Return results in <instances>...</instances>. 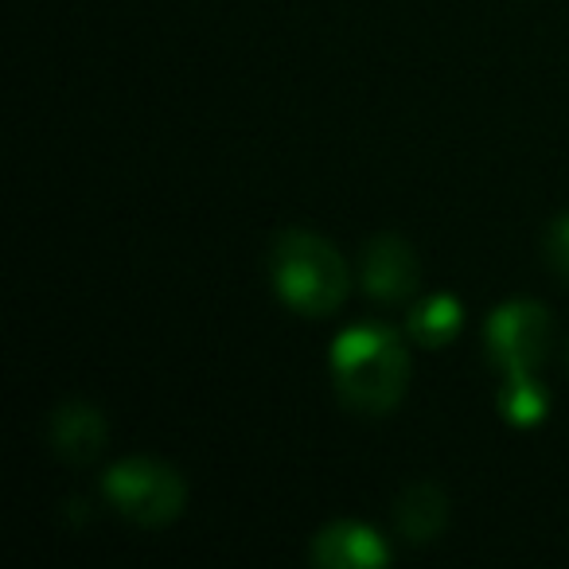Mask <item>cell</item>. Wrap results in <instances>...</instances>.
<instances>
[{
    "mask_svg": "<svg viewBox=\"0 0 569 569\" xmlns=\"http://www.w3.org/2000/svg\"><path fill=\"white\" fill-rule=\"evenodd\" d=\"M332 382L348 410L363 418H387L410 387V351L387 325L343 328L332 340Z\"/></svg>",
    "mask_w": 569,
    "mask_h": 569,
    "instance_id": "obj_1",
    "label": "cell"
},
{
    "mask_svg": "<svg viewBox=\"0 0 569 569\" xmlns=\"http://www.w3.org/2000/svg\"><path fill=\"white\" fill-rule=\"evenodd\" d=\"M449 522V499L433 480H413L395 503V530L402 542L426 546Z\"/></svg>",
    "mask_w": 569,
    "mask_h": 569,
    "instance_id": "obj_8",
    "label": "cell"
},
{
    "mask_svg": "<svg viewBox=\"0 0 569 569\" xmlns=\"http://www.w3.org/2000/svg\"><path fill=\"white\" fill-rule=\"evenodd\" d=\"M553 320L550 309L538 301H507L483 325V348L499 375L538 371L550 356Z\"/></svg>",
    "mask_w": 569,
    "mask_h": 569,
    "instance_id": "obj_4",
    "label": "cell"
},
{
    "mask_svg": "<svg viewBox=\"0 0 569 569\" xmlns=\"http://www.w3.org/2000/svg\"><path fill=\"white\" fill-rule=\"evenodd\" d=\"M266 269L277 301L284 309H293L297 317L325 320L348 301V266H343L340 250L328 238L312 234V230L289 227L281 234H273Z\"/></svg>",
    "mask_w": 569,
    "mask_h": 569,
    "instance_id": "obj_2",
    "label": "cell"
},
{
    "mask_svg": "<svg viewBox=\"0 0 569 569\" xmlns=\"http://www.w3.org/2000/svg\"><path fill=\"white\" fill-rule=\"evenodd\" d=\"M496 406H499V418L515 429H535L546 421L550 413V390L538 382V371H527V375H503L499 382V395H496Z\"/></svg>",
    "mask_w": 569,
    "mask_h": 569,
    "instance_id": "obj_10",
    "label": "cell"
},
{
    "mask_svg": "<svg viewBox=\"0 0 569 569\" xmlns=\"http://www.w3.org/2000/svg\"><path fill=\"white\" fill-rule=\"evenodd\" d=\"M546 266L553 269V277L569 284V214L550 222L546 230Z\"/></svg>",
    "mask_w": 569,
    "mask_h": 569,
    "instance_id": "obj_11",
    "label": "cell"
},
{
    "mask_svg": "<svg viewBox=\"0 0 569 569\" xmlns=\"http://www.w3.org/2000/svg\"><path fill=\"white\" fill-rule=\"evenodd\" d=\"M359 284L379 305H406L421 289V261L398 234H375L359 253Z\"/></svg>",
    "mask_w": 569,
    "mask_h": 569,
    "instance_id": "obj_5",
    "label": "cell"
},
{
    "mask_svg": "<svg viewBox=\"0 0 569 569\" xmlns=\"http://www.w3.org/2000/svg\"><path fill=\"white\" fill-rule=\"evenodd\" d=\"M460 328H465V305H460L452 293L421 297V301L410 309V317H406V332H410V340L418 343V348H429V351L449 348V343L460 336Z\"/></svg>",
    "mask_w": 569,
    "mask_h": 569,
    "instance_id": "obj_9",
    "label": "cell"
},
{
    "mask_svg": "<svg viewBox=\"0 0 569 569\" xmlns=\"http://www.w3.org/2000/svg\"><path fill=\"white\" fill-rule=\"evenodd\" d=\"M48 441L51 452L67 465H90L102 457L106 441H110V426H106L102 410L90 402H63L56 406L48 421Z\"/></svg>",
    "mask_w": 569,
    "mask_h": 569,
    "instance_id": "obj_7",
    "label": "cell"
},
{
    "mask_svg": "<svg viewBox=\"0 0 569 569\" xmlns=\"http://www.w3.org/2000/svg\"><path fill=\"white\" fill-rule=\"evenodd\" d=\"M390 558L387 538L359 519L328 522L309 546V561L320 569H387Z\"/></svg>",
    "mask_w": 569,
    "mask_h": 569,
    "instance_id": "obj_6",
    "label": "cell"
},
{
    "mask_svg": "<svg viewBox=\"0 0 569 569\" xmlns=\"http://www.w3.org/2000/svg\"><path fill=\"white\" fill-rule=\"evenodd\" d=\"M102 496L121 519L157 530L180 519L183 503H188V483L168 460L129 457L102 476Z\"/></svg>",
    "mask_w": 569,
    "mask_h": 569,
    "instance_id": "obj_3",
    "label": "cell"
}]
</instances>
